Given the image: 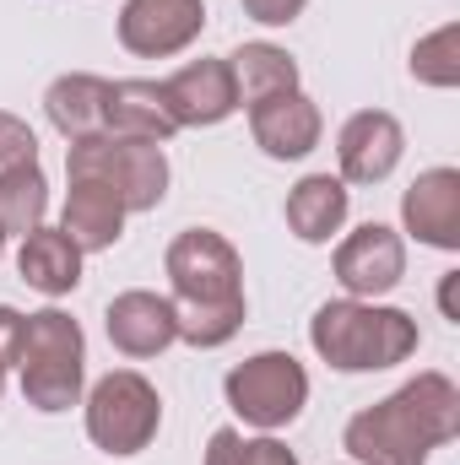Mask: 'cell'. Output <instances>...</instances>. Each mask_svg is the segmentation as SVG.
Listing matches in <instances>:
<instances>
[{"label":"cell","instance_id":"6da1fadb","mask_svg":"<svg viewBox=\"0 0 460 465\" xmlns=\"http://www.w3.org/2000/svg\"><path fill=\"white\" fill-rule=\"evenodd\" d=\"M460 433V390L450 373H417L395 395L363 406L342 444L357 465H428L439 444Z\"/></svg>","mask_w":460,"mask_h":465},{"label":"cell","instance_id":"7a4b0ae2","mask_svg":"<svg viewBox=\"0 0 460 465\" xmlns=\"http://www.w3.org/2000/svg\"><path fill=\"white\" fill-rule=\"evenodd\" d=\"M309 347L336 373H379L417 351V320L406 309H390L374 298H336V303L315 309Z\"/></svg>","mask_w":460,"mask_h":465},{"label":"cell","instance_id":"3957f363","mask_svg":"<svg viewBox=\"0 0 460 465\" xmlns=\"http://www.w3.org/2000/svg\"><path fill=\"white\" fill-rule=\"evenodd\" d=\"M16 368H22V395L33 411L60 417L82 401L87 384V336L65 309H38L22 320V347H16Z\"/></svg>","mask_w":460,"mask_h":465},{"label":"cell","instance_id":"277c9868","mask_svg":"<svg viewBox=\"0 0 460 465\" xmlns=\"http://www.w3.org/2000/svg\"><path fill=\"white\" fill-rule=\"evenodd\" d=\"M65 173L71 179H98L109 184L125 212H157L168 195V152L163 141H141V135H87L65 146Z\"/></svg>","mask_w":460,"mask_h":465},{"label":"cell","instance_id":"5b68a950","mask_svg":"<svg viewBox=\"0 0 460 465\" xmlns=\"http://www.w3.org/2000/svg\"><path fill=\"white\" fill-rule=\"evenodd\" d=\"M223 395H228L233 417H244L260 433H276V428L304 417L309 373H304V362L293 351H255V357H244V362L228 368Z\"/></svg>","mask_w":460,"mask_h":465},{"label":"cell","instance_id":"8992f818","mask_svg":"<svg viewBox=\"0 0 460 465\" xmlns=\"http://www.w3.org/2000/svg\"><path fill=\"white\" fill-rule=\"evenodd\" d=\"M163 428V395L146 373L115 368L87 390V439L104 455H141Z\"/></svg>","mask_w":460,"mask_h":465},{"label":"cell","instance_id":"52a82bcc","mask_svg":"<svg viewBox=\"0 0 460 465\" xmlns=\"http://www.w3.org/2000/svg\"><path fill=\"white\" fill-rule=\"evenodd\" d=\"M174 303H233L244 298V260L217 228H185L163 254Z\"/></svg>","mask_w":460,"mask_h":465},{"label":"cell","instance_id":"ba28073f","mask_svg":"<svg viewBox=\"0 0 460 465\" xmlns=\"http://www.w3.org/2000/svg\"><path fill=\"white\" fill-rule=\"evenodd\" d=\"M336 282H342L346 298H385L401 287L406 276V238L385 223H363L357 232H346L336 243Z\"/></svg>","mask_w":460,"mask_h":465},{"label":"cell","instance_id":"9c48e42d","mask_svg":"<svg viewBox=\"0 0 460 465\" xmlns=\"http://www.w3.org/2000/svg\"><path fill=\"white\" fill-rule=\"evenodd\" d=\"M206 33V0H125L119 44L141 60L185 54Z\"/></svg>","mask_w":460,"mask_h":465},{"label":"cell","instance_id":"30bf717a","mask_svg":"<svg viewBox=\"0 0 460 465\" xmlns=\"http://www.w3.org/2000/svg\"><path fill=\"white\" fill-rule=\"evenodd\" d=\"M406 157V130L390 109H357L336 135L342 184H385Z\"/></svg>","mask_w":460,"mask_h":465},{"label":"cell","instance_id":"8fae6325","mask_svg":"<svg viewBox=\"0 0 460 465\" xmlns=\"http://www.w3.org/2000/svg\"><path fill=\"white\" fill-rule=\"evenodd\" d=\"M401 228L428 249H460V168H423L401 195Z\"/></svg>","mask_w":460,"mask_h":465},{"label":"cell","instance_id":"7c38bea8","mask_svg":"<svg viewBox=\"0 0 460 465\" xmlns=\"http://www.w3.org/2000/svg\"><path fill=\"white\" fill-rule=\"evenodd\" d=\"M163 98H168L179 130H212L238 114V87H233L228 60H190L185 71H174L163 82Z\"/></svg>","mask_w":460,"mask_h":465},{"label":"cell","instance_id":"4fadbf2b","mask_svg":"<svg viewBox=\"0 0 460 465\" xmlns=\"http://www.w3.org/2000/svg\"><path fill=\"white\" fill-rule=\"evenodd\" d=\"M104 331H109V347L119 357H157L179 341V325H174V298L163 292H146V287H130L119 292L115 303L104 309Z\"/></svg>","mask_w":460,"mask_h":465},{"label":"cell","instance_id":"5bb4252c","mask_svg":"<svg viewBox=\"0 0 460 465\" xmlns=\"http://www.w3.org/2000/svg\"><path fill=\"white\" fill-rule=\"evenodd\" d=\"M249 135H255V146H260L271 163H298V157H309V152L320 146L325 114H320L315 98L282 93V98H265V104L249 109Z\"/></svg>","mask_w":460,"mask_h":465},{"label":"cell","instance_id":"9a60e30c","mask_svg":"<svg viewBox=\"0 0 460 465\" xmlns=\"http://www.w3.org/2000/svg\"><path fill=\"white\" fill-rule=\"evenodd\" d=\"M125 201H119L109 184L98 179H71V195L60 206V232L82 249V254H98V249H115L119 232H125Z\"/></svg>","mask_w":460,"mask_h":465},{"label":"cell","instance_id":"2e32d148","mask_svg":"<svg viewBox=\"0 0 460 465\" xmlns=\"http://www.w3.org/2000/svg\"><path fill=\"white\" fill-rule=\"evenodd\" d=\"M44 114L65 141H87L109 130V82L93 71H65L44 87Z\"/></svg>","mask_w":460,"mask_h":465},{"label":"cell","instance_id":"e0dca14e","mask_svg":"<svg viewBox=\"0 0 460 465\" xmlns=\"http://www.w3.org/2000/svg\"><path fill=\"white\" fill-rule=\"evenodd\" d=\"M16 276L44 298H65L82 287V249L60 228H33L16 249Z\"/></svg>","mask_w":460,"mask_h":465},{"label":"cell","instance_id":"ac0fdd59","mask_svg":"<svg viewBox=\"0 0 460 465\" xmlns=\"http://www.w3.org/2000/svg\"><path fill=\"white\" fill-rule=\"evenodd\" d=\"M346 206L352 195L336 173H309L287 190V232L298 243H331L346 223Z\"/></svg>","mask_w":460,"mask_h":465},{"label":"cell","instance_id":"d6986e66","mask_svg":"<svg viewBox=\"0 0 460 465\" xmlns=\"http://www.w3.org/2000/svg\"><path fill=\"white\" fill-rule=\"evenodd\" d=\"M233 87H238V109H255L265 98H282V93H298V60L282 49V44H238L228 54Z\"/></svg>","mask_w":460,"mask_h":465},{"label":"cell","instance_id":"ffe728a7","mask_svg":"<svg viewBox=\"0 0 460 465\" xmlns=\"http://www.w3.org/2000/svg\"><path fill=\"white\" fill-rule=\"evenodd\" d=\"M109 130L115 135H141V141L179 135L174 109L163 98V82H109Z\"/></svg>","mask_w":460,"mask_h":465},{"label":"cell","instance_id":"44dd1931","mask_svg":"<svg viewBox=\"0 0 460 465\" xmlns=\"http://www.w3.org/2000/svg\"><path fill=\"white\" fill-rule=\"evenodd\" d=\"M49 217V179L38 163L5 168L0 173V232L5 238H27L33 228H44Z\"/></svg>","mask_w":460,"mask_h":465},{"label":"cell","instance_id":"7402d4cb","mask_svg":"<svg viewBox=\"0 0 460 465\" xmlns=\"http://www.w3.org/2000/svg\"><path fill=\"white\" fill-rule=\"evenodd\" d=\"M174 325H179V341L195 351L228 347L244 331V298H233V303H174Z\"/></svg>","mask_w":460,"mask_h":465},{"label":"cell","instance_id":"603a6c76","mask_svg":"<svg viewBox=\"0 0 460 465\" xmlns=\"http://www.w3.org/2000/svg\"><path fill=\"white\" fill-rule=\"evenodd\" d=\"M412 76L423 87H439V93L460 87V22H445L412 44Z\"/></svg>","mask_w":460,"mask_h":465},{"label":"cell","instance_id":"cb8c5ba5","mask_svg":"<svg viewBox=\"0 0 460 465\" xmlns=\"http://www.w3.org/2000/svg\"><path fill=\"white\" fill-rule=\"evenodd\" d=\"M206 465H298V455L271 433L244 439L238 428H217L212 444H206Z\"/></svg>","mask_w":460,"mask_h":465},{"label":"cell","instance_id":"d4e9b609","mask_svg":"<svg viewBox=\"0 0 460 465\" xmlns=\"http://www.w3.org/2000/svg\"><path fill=\"white\" fill-rule=\"evenodd\" d=\"M22 163H38V135H33L27 119L0 109V173L5 168H22Z\"/></svg>","mask_w":460,"mask_h":465},{"label":"cell","instance_id":"484cf974","mask_svg":"<svg viewBox=\"0 0 460 465\" xmlns=\"http://www.w3.org/2000/svg\"><path fill=\"white\" fill-rule=\"evenodd\" d=\"M304 5L309 0H244V16H255L260 27H287L304 16Z\"/></svg>","mask_w":460,"mask_h":465},{"label":"cell","instance_id":"4316f807","mask_svg":"<svg viewBox=\"0 0 460 465\" xmlns=\"http://www.w3.org/2000/svg\"><path fill=\"white\" fill-rule=\"evenodd\" d=\"M22 320H27V314H16L11 303H0V368H11V362H16V347H22Z\"/></svg>","mask_w":460,"mask_h":465},{"label":"cell","instance_id":"83f0119b","mask_svg":"<svg viewBox=\"0 0 460 465\" xmlns=\"http://www.w3.org/2000/svg\"><path fill=\"white\" fill-rule=\"evenodd\" d=\"M455 287H460V271H445V287H439V309H445V320H460Z\"/></svg>","mask_w":460,"mask_h":465},{"label":"cell","instance_id":"f1b7e54d","mask_svg":"<svg viewBox=\"0 0 460 465\" xmlns=\"http://www.w3.org/2000/svg\"><path fill=\"white\" fill-rule=\"evenodd\" d=\"M0 260H5V232H0Z\"/></svg>","mask_w":460,"mask_h":465},{"label":"cell","instance_id":"f546056e","mask_svg":"<svg viewBox=\"0 0 460 465\" xmlns=\"http://www.w3.org/2000/svg\"><path fill=\"white\" fill-rule=\"evenodd\" d=\"M0 390H5V368H0Z\"/></svg>","mask_w":460,"mask_h":465}]
</instances>
